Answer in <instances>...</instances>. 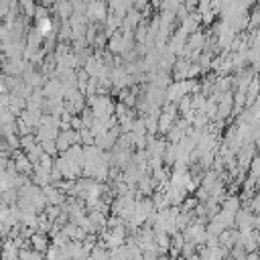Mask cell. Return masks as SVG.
Listing matches in <instances>:
<instances>
[{
    "instance_id": "3957f363",
    "label": "cell",
    "mask_w": 260,
    "mask_h": 260,
    "mask_svg": "<svg viewBox=\"0 0 260 260\" xmlns=\"http://www.w3.org/2000/svg\"><path fill=\"white\" fill-rule=\"evenodd\" d=\"M116 142H118V130H108V132L95 136V146L102 148V150H108V148L116 146Z\"/></svg>"
},
{
    "instance_id": "9a60e30c",
    "label": "cell",
    "mask_w": 260,
    "mask_h": 260,
    "mask_svg": "<svg viewBox=\"0 0 260 260\" xmlns=\"http://www.w3.org/2000/svg\"><path fill=\"white\" fill-rule=\"evenodd\" d=\"M18 260H20V258H18Z\"/></svg>"
},
{
    "instance_id": "277c9868",
    "label": "cell",
    "mask_w": 260,
    "mask_h": 260,
    "mask_svg": "<svg viewBox=\"0 0 260 260\" xmlns=\"http://www.w3.org/2000/svg\"><path fill=\"white\" fill-rule=\"evenodd\" d=\"M30 248L37 250V252H41V254H45V252L51 248V246H49V234L35 232L32 238H30Z\"/></svg>"
},
{
    "instance_id": "5b68a950",
    "label": "cell",
    "mask_w": 260,
    "mask_h": 260,
    "mask_svg": "<svg viewBox=\"0 0 260 260\" xmlns=\"http://www.w3.org/2000/svg\"><path fill=\"white\" fill-rule=\"evenodd\" d=\"M18 252L20 248L14 244V240L6 238L2 244V252H0V260H18Z\"/></svg>"
},
{
    "instance_id": "6da1fadb",
    "label": "cell",
    "mask_w": 260,
    "mask_h": 260,
    "mask_svg": "<svg viewBox=\"0 0 260 260\" xmlns=\"http://www.w3.org/2000/svg\"><path fill=\"white\" fill-rule=\"evenodd\" d=\"M183 236H185V242H189L193 246H201L207 240V228L201 221H193L183 230Z\"/></svg>"
},
{
    "instance_id": "9c48e42d",
    "label": "cell",
    "mask_w": 260,
    "mask_h": 260,
    "mask_svg": "<svg viewBox=\"0 0 260 260\" xmlns=\"http://www.w3.org/2000/svg\"><path fill=\"white\" fill-rule=\"evenodd\" d=\"M39 144L43 146L45 154H51V156H55V154L59 152V148H57V142H55V140H43V142H39Z\"/></svg>"
},
{
    "instance_id": "4fadbf2b",
    "label": "cell",
    "mask_w": 260,
    "mask_h": 260,
    "mask_svg": "<svg viewBox=\"0 0 260 260\" xmlns=\"http://www.w3.org/2000/svg\"><path fill=\"white\" fill-rule=\"evenodd\" d=\"M0 93H8V87H6V81H4V73H0Z\"/></svg>"
},
{
    "instance_id": "52a82bcc",
    "label": "cell",
    "mask_w": 260,
    "mask_h": 260,
    "mask_svg": "<svg viewBox=\"0 0 260 260\" xmlns=\"http://www.w3.org/2000/svg\"><path fill=\"white\" fill-rule=\"evenodd\" d=\"M24 154H26V156H28V160H30V162L35 165V162H39V158H41V156L45 154V150H43V146H41V144L37 142L35 146H30L28 150H24Z\"/></svg>"
},
{
    "instance_id": "8fae6325",
    "label": "cell",
    "mask_w": 260,
    "mask_h": 260,
    "mask_svg": "<svg viewBox=\"0 0 260 260\" xmlns=\"http://www.w3.org/2000/svg\"><path fill=\"white\" fill-rule=\"evenodd\" d=\"M10 165V158H8V152H0V173L6 171Z\"/></svg>"
},
{
    "instance_id": "5bb4252c",
    "label": "cell",
    "mask_w": 260,
    "mask_h": 260,
    "mask_svg": "<svg viewBox=\"0 0 260 260\" xmlns=\"http://www.w3.org/2000/svg\"><path fill=\"white\" fill-rule=\"evenodd\" d=\"M2 244H4V240H2V238H0V252H2Z\"/></svg>"
},
{
    "instance_id": "7a4b0ae2",
    "label": "cell",
    "mask_w": 260,
    "mask_h": 260,
    "mask_svg": "<svg viewBox=\"0 0 260 260\" xmlns=\"http://www.w3.org/2000/svg\"><path fill=\"white\" fill-rule=\"evenodd\" d=\"M85 16H89L91 22L100 20L104 22L108 18V12H106V4L102 0H89L87 2V8H85Z\"/></svg>"
},
{
    "instance_id": "7c38bea8",
    "label": "cell",
    "mask_w": 260,
    "mask_h": 260,
    "mask_svg": "<svg viewBox=\"0 0 260 260\" xmlns=\"http://www.w3.org/2000/svg\"><path fill=\"white\" fill-rule=\"evenodd\" d=\"M10 106V93H0V110Z\"/></svg>"
},
{
    "instance_id": "ba28073f",
    "label": "cell",
    "mask_w": 260,
    "mask_h": 260,
    "mask_svg": "<svg viewBox=\"0 0 260 260\" xmlns=\"http://www.w3.org/2000/svg\"><path fill=\"white\" fill-rule=\"evenodd\" d=\"M18 4H20V8H22L24 16H35V8H37L35 0H18Z\"/></svg>"
},
{
    "instance_id": "30bf717a",
    "label": "cell",
    "mask_w": 260,
    "mask_h": 260,
    "mask_svg": "<svg viewBox=\"0 0 260 260\" xmlns=\"http://www.w3.org/2000/svg\"><path fill=\"white\" fill-rule=\"evenodd\" d=\"M37 144V136L35 134H26V136H20V146L24 148V150H28L30 146H35Z\"/></svg>"
},
{
    "instance_id": "8992f818",
    "label": "cell",
    "mask_w": 260,
    "mask_h": 260,
    "mask_svg": "<svg viewBox=\"0 0 260 260\" xmlns=\"http://www.w3.org/2000/svg\"><path fill=\"white\" fill-rule=\"evenodd\" d=\"M18 258L20 260H45V254H41V252H37L32 248H22L18 252Z\"/></svg>"
}]
</instances>
